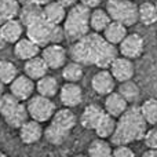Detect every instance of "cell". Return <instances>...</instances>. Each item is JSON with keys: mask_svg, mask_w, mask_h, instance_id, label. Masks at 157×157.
<instances>
[{"mask_svg": "<svg viewBox=\"0 0 157 157\" xmlns=\"http://www.w3.org/2000/svg\"><path fill=\"white\" fill-rule=\"evenodd\" d=\"M55 2H58L62 7H65L66 10H69L71 7H73L75 4H77L78 0H55Z\"/></svg>", "mask_w": 157, "mask_h": 157, "instance_id": "39", "label": "cell"}, {"mask_svg": "<svg viewBox=\"0 0 157 157\" xmlns=\"http://www.w3.org/2000/svg\"><path fill=\"white\" fill-rule=\"evenodd\" d=\"M4 86H6V84H3L2 81H0V97H2L3 92H4Z\"/></svg>", "mask_w": 157, "mask_h": 157, "instance_id": "42", "label": "cell"}, {"mask_svg": "<svg viewBox=\"0 0 157 157\" xmlns=\"http://www.w3.org/2000/svg\"><path fill=\"white\" fill-rule=\"evenodd\" d=\"M112 156L114 157H134L135 152L130 147V145H114V147L112 149Z\"/></svg>", "mask_w": 157, "mask_h": 157, "instance_id": "37", "label": "cell"}, {"mask_svg": "<svg viewBox=\"0 0 157 157\" xmlns=\"http://www.w3.org/2000/svg\"><path fill=\"white\" fill-rule=\"evenodd\" d=\"M21 102L14 97L11 92H3V95L0 97V116L4 119L10 112H13L17 108V105Z\"/></svg>", "mask_w": 157, "mask_h": 157, "instance_id": "35", "label": "cell"}, {"mask_svg": "<svg viewBox=\"0 0 157 157\" xmlns=\"http://www.w3.org/2000/svg\"><path fill=\"white\" fill-rule=\"evenodd\" d=\"M41 47L37 46L35 41H32L29 37L22 36L17 43H14V55L17 57V59L19 61H28L30 58L40 55Z\"/></svg>", "mask_w": 157, "mask_h": 157, "instance_id": "17", "label": "cell"}, {"mask_svg": "<svg viewBox=\"0 0 157 157\" xmlns=\"http://www.w3.org/2000/svg\"><path fill=\"white\" fill-rule=\"evenodd\" d=\"M66 13L68 10L55 0H51L43 6V18L51 25H62Z\"/></svg>", "mask_w": 157, "mask_h": 157, "instance_id": "21", "label": "cell"}, {"mask_svg": "<svg viewBox=\"0 0 157 157\" xmlns=\"http://www.w3.org/2000/svg\"><path fill=\"white\" fill-rule=\"evenodd\" d=\"M155 6H156V10H157V0H156V3H155Z\"/></svg>", "mask_w": 157, "mask_h": 157, "instance_id": "45", "label": "cell"}, {"mask_svg": "<svg viewBox=\"0 0 157 157\" xmlns=\"http://www.w3.org/2000/svg\"><path fill=\"white\" fill-rule=\"evenodd\" d=\"M142 141L145 142L146 147H150V149H157V127L152 125V128H147V131L145 132Z\"/></svg>", "mask_w": 157, "mask_h": 157, "instance_id": "36", "label": "cell"}, {"mask_svg": "<svg viewBox=\"0 0 157 157\" xmlns=\"http://www.w3.org/2000/svg\"><path fill=\"white\" fill-rule=\"evenodd\" d=\"M28 119H30V117H29V113H28L26 105L24 102H19L17 105V108L4 117V121L8 127L14 128V130H18Z\"/></svg>", "mask_w": 157, "mask_h": 157, "instance_id": "26", "label": "cell"}, {"mask_svg": "<svg viewBox=\"0 0 157 157\" xmlns=\"http://www.w3.org/2000/svg\"><path fill=\"white\" fill-rule=\"evenodd\" d=\"M61 76L65 81H71V83H80L84 77V68L81 63L72 61V62H66L65 65L61 68Z\"/></svg>", "mask_w": 157, "mask_h": 157, "instance_id": "28", "label": "cell"}, {"mask_svg": "<svg viewBox=\"0 0 157 157\" xmlns=\"http://www.w3.org/2000/svg\"><path fill=\"white\" fill-rule=\"evenodd\" d=\"M19 21L24 24V26H29V25L35 24V22L40 21L43 18V6L33 4V3H28V4H21L18 13Z\"/></svg>", "mask_w": 157, "mask_h": 157, "instance_id": "20", "label": "cell"}, {"mask_svg": "<svg viewBox=\"0 0 157 157\" xmlns=\"http://www.w3.org/2000/svg\"><path fill=\"white\" fill-rule=\"evenodd\" d=\"M0 117H2V116H0Z\"/></svg>", "mask_w": 157, "mask_h": 157, "instance_id": "46", "label": "cell"}, {"mask_svg": "<svg viewBox=\"0 0 157 157\" xmlns=\"http://www.w3.org/2000/svg\"><path fill=\"white\" fill-rule=\"evenodd\" d=\"M117 91L125 98V101H127L130 105L131 103H135L136 101L139 99V97H141V88H139V86L132 78L127 80V81H121Z\"/></svg>", "mask_w": 157, "mask_h": 157, "instance_id": "31", "label": "cell"}, {"mask_svg": "<svg viewBox=\"0 0 157 157\" xmlns=\"http://www.w3.org/2000/svg\"><path fill=\"white\" fill-rule=\"evenodd\" d=\"M19 139L24 145H35L41 141L44 135L43 123L36 121L33 119H28L21 127L18 128Z\"/></svg>", "mask_w": 157, "mask_h": 157, "instance_id": "13", "label": "cell"}, {"mask_svg": "<svg viewBox=\"0 0 157 157\" xmlns=\"http://www.w3.org/2000/svg\"><path fill=\"white\" fill-rule=\"evenodd\" d=\"M120 55L130 59H138L145 51V39L139 33H127L123 41L117 46Z\"/></svg>", "mask_w": 157, "mask_h": 157, "instance_id": "8", "label": "cell"}, {"mask_svg": "<svg viewBox=\"0 0 157 157\" xmlns=\"http://www.w3.org/2000/svg\"><path fill=\"white\" fill-rule=\"evenodd\" d=\"M127 33H128V28L125 26V25L120 24V22H117V21H110V24L103 29L102 36L110 44L117 47L123 41V39L127 36Z\"/></svg>", "mask_w": 157, "mask_h": 157, "instance_id": "23", "label": "cell"}, {"mask_svg": "<svg viewBox=\"0 0 157 157\" xmlns=\"http://www.w3.org/2000/svg\"><path fill=\"white\" fill-rule=\"evenodd\" d=\"M72 131H68V130H63V128L58 127V125L52 124L50 121V124L44 128V135L43 138L48 142L50 145L52 146H61V145L65 144V141L69 138Z\"/></svg>", "mask_w": 157, "mask_h": 157, "instance_id": "25", "label": "cell"}, {"mask_svg": "<svg viewBox=\"0 0 157 157\" xmlns=\"http://www.w3.org/2000/svg\"><path fill=\"white\" fill-rule=\"evenodd\" d=\"M112 144L109 139L103 138H95L91 144L88 145L87 153L91 157H109L112 156Z\"/></svg>", "mask_w": 157, "mask_h": 157, "instance_id": "30", "label": "cell"}, {"mask_svg": "<svg viewBox=\"0 0 157 157\" xmlns=\"http://www.w3.org/2000/svg\"><path fill=\"white\" fill-rule=\"evenodd\" d=\"M105 8L112 21H117L127 28L134 26L139 22L138 4L134 0H106Z\"/></svg>", "mask_w": 157, "mask_h": 157, "instance_id": "4", "label": "cell"}, {"mask_svg": "<svg viewBox=\"0 0 157 157\" xmlns=\"http://www.w3.org/2000/svg\"><path fill=\"white\" fill-rule=\"evenodd\" d=\"M147 123L144 119L139 106H128V109L117 117V124L114 134L109 139L112 145H130L136 141H142L147 131Z\"/></svg>", "mask_w": 157, "mask_h": 157, "instance_id": "2", "label": "cell"}, {"mask_svg": "<svg viewBox=\"0 0 157 157\" xmlns=\"http://www.w3.org/2000/svg\"><path fill=\"white\" fill-rule=\"evenodd\" d=\"M58 97H59V101L63 106H66V108H76V106H78L83 102L84 92L78 83L65 81L59 87Z\"/></svg>", "mask_w": 157, "mask_h": 157, "instance_id": "11", "label": "cell"}, {"mask_svg": "<svg viewBox=\"0 0 157 157\" xmlns=\"http://www.w3.org/2000/svg\"><path fill=\"white\" fill-rule=\"evenodd\" d=\"M26 109L29 117L36 121L47 123L52 119L55 110H57V105L54 103L52 98L43 97L40 94H33L29 99L26 101Z\"/></svg>", "mask_w": 157, "mask_h": 157, "instance_id": "5", "label": "cell"}, {"mask_svg": "<svg viewBox=\"0 0 157 157\" xmlns=\"http://www.w3.org/2000/svg\"><path fill=\"white\" fill-rule=\"evenodd\" d=\"M142 156L144 157H157V149H150V147H147Z\"/></svg>", "mask_w": 157, "mask_h": 157, "instance_id": "41", "label": "cell"}, {"mask_svg": "<svg viewBox=\"0 0 157 157\" xmlns=\"http://www.w3.org/2000/svg\"><path fill=\"white\" fill-rule=\"evenodd\" d=\"M102 106H103L106 113L117 119V117L121 116V114L127 110L130 103L125 101V98L123 97L119 91L114 90V91H112L110 94L105 95V101H103Z\"/></svg>", "mask_w": 157, "mask_h": 157, "instance_id": "16", "label": "cell"}, {"mask_svg": "<svg viewBox=\"0 0 157 157\" xmlns=\"http://www.w3.org/2000/svg\"><path fill=\"white\" fill-rule=\"evenodd\" d=\"M138 19L145 26H152L157 22V10L155 3L144 2L138 6Z\"/></svg>", "mask_w": 157, "mask_h": 157, "instance_id": "29", "label": "cell"}, {"mask_svg": "<svg viewBox=\"0 0 157 157\" xmlns=\"http://www.w3.org/2000/svg\"><path fill=\"white\" fill-rule=\"evenodd\" d=\"M116 86H117V81L116 78L113 77V75L110 73L108 68H102L94 73V76L91 78V88L95 94L98 95H105L110 94L112 91L116 90Z\"/></svg>", "mask_w": 157, "mask_h": 157, "instance_id": "10", "label": "cell"}, {"mask_svg": "<svg viewBox=\"0 0 157 157\" xmlns=\"http://www.w3.org/2000/svg\"><path fill=\"white\" fill-rule=\"evenodd\" d=\"M109 71L113 75V77L116 78L117 83L121 81L131 80L135 75V66H134V61L130 58H125L123 55H117L112 63L109 65Z\"/></svg>", "mask_w": 157, "mask_h": 157, "instance_id": "12", "label": "cell"}, {"mask_svg": "<svg viewBox=\"0 0 157 157\" xmlns=\"http://www.w3.org/2000/svg\"><path fill=\"white\" fill-rule=\"evenodd\" d=\"M52 30H54V25L48 24L46 19H40L25 28V36L43 48L44 46L52 41Z\"/></svg>", "mask_w": 157, "mask_h": 157, "instance_id": "7", "label": "cell"}, {"mask_svg": "<svg viewBox=\"0 0 157 157\" xmlns=\"http://www.w3.org/2000/svg\"><path fill=\"white\" fill-rule=\"evenodd\" d=\"M17 76H18V69L15 63L8 59H0V81L8 86Z\"/></svg>", "mask_w": 157, "mask_h": 157, "instance_id": "33", "label": "cell"}, {"mask_svg": "<svg viewBox=\"0 0 157 157\" xmlns=\"http://www.w3.org/2000/svg\"><path fill=\"white\" fill-rule=\"evenodd\" d=\"M59 83H58L57 77L51 76L47 73L46 76L36 80V92L43 97L47 98H54L59 92Z\"/></svg>", "mask_w": 157, "mask_h": 157, "instance_id": "22", "label": "cell"}, {"mask_svg": "<svg viewBox=\"0 0 157 157\" xmlns=\"http://www.w3.org/2000/svg\"><path fill=\"white\" fill-rule=\"evenodd\" d=\"M25 26L18 17L11 18L0 25V36L6 41V44H14L24 36Z\"/></svg>", "mask_w": 157, "mask_h": 157, "instance_id": "14", "label": "cell"}, {"mask_svg": "<svg viewBox=\"0 0 157 157\" xmlns=\"http://www.w3.org/2000/svg\"><path fill=\"white\" fill-rule=\"evenodd\" d=\"M144 119L149 125H156L157 124V99L156 98H147L139 106Z\"/></svg>", "mask_w": 157, "mask_h": 157, "instance_id": "32", "label": "cell"}, {"mask_svg": "<svg viewBox=\"0 0 157 157\" xmlns=\"http://www.w3.org/2000/svg\"><path fill=\"white\" fill-rule=\"evenodd\" d=\"M19 4H28V3H33V4H39V6H44L51 0H17Z\"/></svg>", "mask_w": 157, "mask_h": 157, "instance_id": "40", "label": "cell"}, {"mask_svg": "<svg viewBox=\"0 0 157 157\" xmlns=\"http://www.w3.org/2000/svg\"><path fill=\"white\" fill-rule=\"evenodd\" d=\"M52 124L58 125V127L63 128V130H68V131H72L75 127L77 125L78 123V117L76 116L72 108H66L63 106L62 109H57L52 116V119L50 120Z\"/></svg>", "mask_w": 157, "mask_h": 157, "instance_id": "19", "label": "cell"}, {"mask_svg": "<svg viewBox=\"0 0 157 157\" xmlns=\"http://www.w3.org/2000/svg\"><path fill=\"white\" fill-rule=\"evenodd\" d=\"M40 55L46 63L48 65L50 71L61 69L68 62V50L62 46V43H50L44 46L40 51Z\"/></svg>", "mask_w": 157, "mask_h": 157, "instance_id": "6", "label": "cell"}, {"mask_svg": "<svg viewBox=\"0 0 157 157\" xmlns=\"http://www.w3.org/2000/svg\"><path fill=\"white\" fill-rule=\"evenodd\" d=\"M71 57L81 65H91L97 68H109L112 61L117 57L116 46L110 44L102 33L90 30L83 37L75 40L71 47Z\"/></svg>", "mask_w": 157, "mask_h": 157, "instance_id": "1", "label": "cell"}, {"mask_svg": "<svg viewBox=\"0 0 157 157\" xmlns=\"http://www.w3.org/2000/svg\"><path fill=\"white\" fill-rule=\"evenodd\" d=\"M112 18L109 15V13L106 11V8H92L90 11V29L92 32L102 33L103 29L110 24Z\"/></svg>", "mask_w": 157, "mask_h": 157, "instance_id": "24", "label": "cell"}, {"mask_svg": "<svg viewBox=\"0 0 157 157\" xmlns=\"http://www.w3.org/2000/svg\"><path fill=\"white\" fill-rule=\"evenodd\" d=\"M105 114V109L103 106L98 105V103H90L83 109L80 117H78V123L83 128L86 130H95V127L98 125L99 120L102 119V116Z\"/></svg>", "mask_w": 157, "mask_h": 157, "instance_id": "15", "label": "cell"}, {"mask_svg": "<svg viewBox=\"0 0 157 157\" xmlns=\"http://www.w3.org/2000/svg\"><path fill=\"white\" fill-rule=\"evenodd\" d=\"M19 7L21 4L17 0H6L4 3H2L0 4V25L8 19L18 17Z\"/></svg>", "mask_w": 157, "mask_h": 157, "instance_id": "34", "label": "cell"}, {"mask_svg": "<svg viewBox=\"0 0 157 157\" xmlns=\"http://www.w3.org/2000/svg\"><path fill=\"white\" fill-rule=\"evenodd\" d=\"M116 124H117V119L110 114H108L105 112V114L102 116V119L99 120L98 125L95 127L94 132L98 138H103V139H110L112 135L114 134L116 130Z\"/></svg>", "mask_w": 157, "mask_h": 157, "instance_id": "27", "label": "cell"}, {"mask_svg": "<svg viewBox=\"0 0 157 157\" xmlns=\"http://www.w3.org/2000/svg\"><path fill=\"white\" fill-rule=\"evenodd\" d=\"M10 87V92L21 102H26L36 91V81L32 80L29 76L25 73L19 75L8 84Z\"/></svg>", "mask_w": 157, "mask_h": 157, "instance_id": "9", "label": "cell"}, {"mask_svg": "<svg viewBox=\"0 0 157 157\" xmlns=\"http://www.w3.org/2000/svg\"><path fill=\"white\" fill-rule=\"evenodd\" d=\"M102 2H103V0H78V3H80V4H83L84 7L90 8V10L99 7Z\"/></svg>", "mask_w": 157, "mask_h": 157, "instance_id": "38", "label": "cell"}, {"mask_svg": "<svg viewBox=\"0 0 157 157\" xmlns=\"http://www.w3.org/2000/svg\"><path fill=\"white\" fill-rule=\"evenodd\" d=\"M90 11H91L90 8L84 7L80 3L69 8L62 22L66 39L75 41L91 30L90 29Z\"/></svg>", "mask_w": 157, "mask_h": 157, "instance_id": "3", "label": "cell"}, {"mask_svg": "<svg viewBox=\"0 0 157 157\" xmlns=\"http://www.w3.org/2000/svg\"><path fill=\"white\" fill-rule=\"evenodd\" d=\"M6 155H4V153H2V152H0V157H4Z\"/></svg>", "mask_w": 157, "mask_h": 157, "instance_id": "43", "label": "cell"}, {"mask_svg": "<svg viewBox=\"0 0 157 157\" xmlns=\"http://www.w3.org/2000/svg\"><path fill=\"white\" fill-rule=\"evenodd\" d=\"M6 2V0H0V4H2V3H4Z\"/></svg>", "mask_w": 157, "mask_h": 157, "instance_id": "44", "label": "cell"}, {"mask_svg": "<svg viewBox=\"0 0 157 157\" xmlns=\"http://www.w3.org/2000/svg\"><path fill=\"white\" fill-rule=\"evenodd\" d=\"M50 68L43 59L41 55H36V57L30 58L28 61H24V73L29 76L32 80H39L43 76L48 73Z\"/></svg>", "mask_w": 157, "mask_h": 157, "instance_id": "18", "label": "cell"}]
</instances>
